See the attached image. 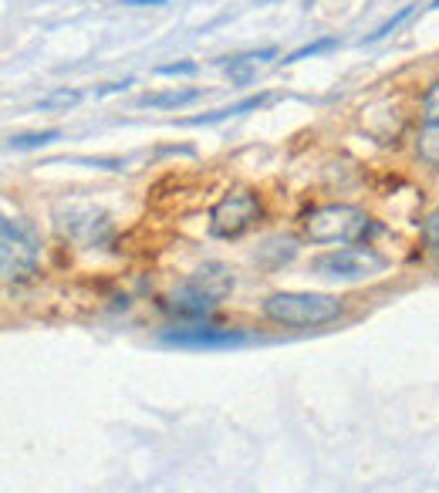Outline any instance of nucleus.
<instances>
[{"instance_id":"f03ea898","label":"nucleus","mask_w":439,"mask_h":493,"mask_svg":"<svg viewBox=\"0 0 439 493\" xmlns=\"http://www.w3.org/2000/svg\"><path fill=\"white\" fill-rule=\"evenodd\" d=\"M233 291V270L220 260H209L203 267H196L176 291H173V311L186 318H203L209 314L227 294Z\"/></svg>"},{"instance_id":"a211bd4d","label":"nucleus","mask_w":439,"mask_h":493,"mask_svg":"<svg viewBox=\"0 0 439 493\" xmlns=\"http://www.w3.org/2000/svg\"><path fill=\"white\" fill-rule=\"evenodd\" d=\"M422 236H426V247L439 254V209H433V213L426 216V223H422Z\"/></svg>"},{"instance_id":"4468645a","label":"nucleus","mask_w":439,"mask_h":493,"mask_svg":"<svg viewBox=\"0 0 439 493\" xmlns=\"http://www.w3.org/2000/svg\"><path fill=\"white\" fill-rule=\"evenodd\" d=\"M58 135H61L58 129L27 132V135H10V139H7V146H10V149H17V153H24V149H41V146H51Z\"/></svg>"},{"instance_id":"9b49d317","label":"nucleus","mask_w":439,"mask_h":493,"mask_svg":"<svg viewBox=\"0 0 439 493\" xmlns=\"http://www.w3.org/2000/svg\"><path fill=\"white\" fill-rule=\"evenodd\" d=\"M270 102H274V95H250V98H243V102L227 105V108H216V112H209V115L182 119V126H213V122H223V119H233V115H243V112H250V108H264V105H270Z\"/></svg>"},{"instance_id":"1a4fd4ad","label":"nucleus","mask_w":439,"mask_h":493,"mask_svg":"<svg viewBox=\"0 0 439 493\" xmlns=\"http://www.w3.org/2000/svg\"><path fill=\"white\" fill-rule=\"evenodd\" d=\"M166 341L173 345H193V348H216V345H236L243 341L240 331H227V328H209V325H196V328H176L166 331Z\"/></svg>"},{"instance_id":"2eb2a0df","label":"nucleus","mask_w":439,"mask_h":493,"mask_svg":"<svg viewBox=\"0 0 439 493\" xmlns=\"http://www.w3.org/2000/svg\"><path fill=\"white\" fill-rule=\"evenodd\" d=\"M78 102H81V92H78V88H54V92H48V95L37 102V108H41V112H58V108H75Z\"/></svg>"},{"instance_id":"9d476101","label":"nucleus","mask_w":439,"mask_h":493,"mask_svg":"<svg viewBox=\"0 0 439 493\" xmlns=\"http://www.w3.org/2000/svg\"><path fill=\"white\" fill-rule=\"evenodd\" d=\"M270 58H277V48H260V51L236 54V58H230V64H227V75H230L233 85H250V81L257 78V64L270 61Z\"/></svg>"},{"instance_id":"f8f14e48","label":"nucleus","mask_w":439,"mask_h":493,"mask_svg":"<svg viewBox=\"0 0 439 493\" xmlns=\"http://www.w3.org/2000/svg\"><path fill=\"white\" fill-rule=\"evenodd\" d=\"M200 98H203V88H169V92L142 95L139 105H146V108H182V105H193Z\"/></svg>"},{"instance_id":"6ab92c4d","label":"nucleus","mask_w":439,"mask_h":493,"mask_svg":"<svg viewBox=\"0 0 439 493\" xmlns=\"http://www.w3.org/2000/svg\"><path fill=\"white\" fill-rule=\"evenodd\" d=\"M196 71V61H169V64H159L155 75H166V78H180V75H193Z\"/></svg>"},{"instance_id":"412c9836","label":"nucleus","mask_w":439,"mask_h":493,"mask_svg":"<svg viewBox=\"0 0 439 493\" xmlns=\"http://www.w3.org/2000/svg\"><path fill=\"white\" fill-rule=\"evenodd\" d=\"M126 7H159V3H166V0H122Z\"/></svg>"},{"instance_id":"dca6fc26","label":"nucleus","mask_w":439,"mask_h":493,"mask_svg":"<svg viewBox=\"0 0 439 493\" xmlns=\"http://www.w3.org/2000/svg\"><path fill=\"white\" fill-rule=\"evenodd\" d=\"M338 41L335 37H321V41H311V44H304V48H298V51H291L281 58V64H298V61H304V58H314V54L321 51H332Z\"/></svg>"},{"instance_id":"20e7f679","label":"nucleus","mask_w":439,"mask_h":493,"mask_svg":"<svg viewBox=\"0 0 439 493\" xmlns=\"http://www.w3.org/2000/svg\"><path fill=\"white\" fill-rule=\"evenodd\" d=\"M41 260V236L27 216H3L0 220V274L3 281H24L37 270Z\"/></svg>"},{"instance_id":"f257e3e1","label":"nucleus","mask_w":439,"mask_h":493,"mask_svg":"<svg viewBox=\"0 0 439 493\" xmlns=\"http://www.w3.org/2000/svg\"><path fill=\"white\" fill-rule=\"evenodd\" d=\"M260 314L284 328H321L341 314V301L314 291H274L260 301Z\"/></svg>"},{"instance_id":"b1692460","label":"nucleus","mask_w":439,"mask_h":493,"mask_svg":"<svg viewBox=\"0 0 439 493\" xmlns=\"http://www.w3.org/2000/svg\"><path fill=\"white\" fill-rule=\"evenodd\" d=\"M267 3H270V0H267Z\"/></svg>"},{"instance_id":"0eeeda50","label":"nucleus","mask_w":439,"mask_h":493,"mask_svg":"<svg viewBox=\"0 0 439 493\" xmlns=\"http://www.w3.org/2000/svg\"><path fill=\"white\" fill-rule=\"evenodd\" d=\"M54 220H58V230L68 234L71 240H81L88 247H98L112 236V223L102 209L95 207H81V203H61L54 209Z\"/></svg>"},{"instance_id":"423d86ee","label":"nucleus","mask_w":439,"mask_h":493,"mask_svg":"<svg viewBox=\"0 0 439 493\" xmlns=\"http://www.w3.org/2000/svg\"><path fill=\"white\" fill-rule=\"evenodd\" d=\"M260 220V200L250 189H233L220 196L209 209V234L220 240H236L243 236Z\"/></svg>"},{"instance_id":"4be33fe9","label":"nucleus","mask_w":439,"mask_h":493,"mask_svg":"<svg viewBox=\"0 0 439 493\" xmlns=\"http://www.w3.org/2000/svg\"><path fill=\"white\" fill-rule=\"evenodd\" d=\"M429 7H433V10H436V7H439V0H433V3H429Z\"/></svg>"},{"instance_id":"f3484780","label":"nucleus","mask_w":439,"mask_h":493,"mask_svg":"<svg viewBox=\"0 0 439 493\" xmlns=\"http://www.w3.org/2000/svg\"><path fill=\"white\" fill-rule=\"evenodd\" d=\"M415 7L413 3H406V7H402V10H399V14H392V17H388V21H382V24L375 27V31H372V34H368V37H365V44H375V41H382V37H388V34H392V31H395V27L402 24V21H406V17H409V14H413Z\"/></svg>"},{"instance_id":"aec40b11","label":"nucleus","mask_w":439,"mask_h":493,"mask_svg":"<svg viewBox=\"0 0 439 493\" xmlns=\"http://www.w3.org/2000/svg\"><path fill=\"white\" fill-rule=\"evenodd\" d=\"M129 85H132L129 78H126V81H108V85H105V88H98L95 95H98V98H102V95H115V92H126Z\"/></svg>"},{"instance_id":"6e6552de","label":"nucleus","mask_w":439,"mask_h":493,"mask_svg":"<svg viewBox=\"0 0 439 493\" xmlns=\"http://www.w3.org/2000/svg\"><path fill=\"white\" fill-rule=\"evenodd\" d=\"M415 156L429 169H439V78L422 95V119L415 132Z\"/></svg>"},{"instance_id":"39448f33","label":"nucleus","mask_w":439,"mask_h":493,"mask_svg":"<svg viewBox=\"0 0 439 493\" xmlns=\"http://www.w3.org/2000/svg\"><path fill=\"white\" fill-rule=\"evenodd\" d=\"M388 270V260L372 247H338L311 260V274L335 284H362Z\"/></svg>"},{"instance_id":"5701e85b","label":"nucleus","mask_w":439,"mask_h":493,"mask_svg":"<svg viewBox=\"0 0 439 493\" xmlns=\"http://www.w3.org/2000/svg\"><path fill=\"white\" fill-rule=\"evenodd\" d=\"M304 3H308V7H311V3H318V0H304Z\"/></svg>"},{"instance_id":"7ed1b4c3","label":"nucleus","mask_w":439,"mask_h":493,"mask_svg":"<svg viewBox=\"0 0 439 493\" xmlns=\"http://www.w3.org/2000/svg\"><path fill=\"white\" fill-rule=\"evenodd\" d=\"M372 234V216L352 203H325L304 213V236L311 243H359Z\"/></svg>"},{"instance_id":"ddd939ff","label":"nucleus","mask_w":439,"mask_h":493,"mask_svg":"<svg viewBox=\"0 0 439 493\" xmlns=\"http://www.w3.org/2000/svg\"><path fill=\"white\" fill-rule=\"evenodd\" d=\"M267 254H274V267H277V263H284L298 254V243L291 236H270L257 247V257H267Z\"/></svg>"}]
</instances>
